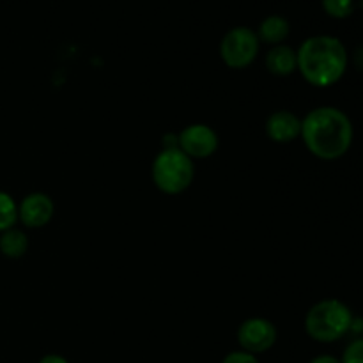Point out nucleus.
<instances>
[{"instance_id": "1", "label": "nucleus", "mask_w": 363, "mask_h": 363, "mask_svg": "<svg viewBox=\"0 0 363 363\" xmlns=\"http://www.w3.org/2000/svg\"><path fill=\"white\" fill-rule=\"evenodd\" d=\"M301 138L315 158L333 162L346 155L353 144V123L337 106H318L301 119Z\"/></svg>"}, {"instance_id": "2", "label": "nucleus", "mask_w": 363, "mask_h": 363, "mask_svg": "<svg viewBox=\"0 0 363 363\" xmlns=\"http://www.w3.org/2000/svg\"><path fill=\"white\" fill-rule=\"evenodd\" d=\"M298 71L311 85L326 89L335 85L346 74L350 55L339 38L312 35L296 50Z\"/></svg>"}, {"instance_id": "3", "label": "nucleus", "mask_w": 363, "mask_h": 363, "mask_svg": "<svg viewBox=\"0 0 363 363\" xmlns=\"http://www.w3.org/2000/svg\"><path fill=\"white\" fill-rule=\"evenodd\" d=\"M351 308L340 300L318 301L305 315V332L315 342L332 344L351 332Z\"/></svg>"}, {"instance_id": "4", "label": "nucleus", "mask_w": 363, "mask_h": 363, "mask_svg": "<svg viewBox=\"0 0 363 363\" xmlns=\"http://www.w3.org/2000/svg\"><path fill=\"white\" fill-rule=\"evenodd\" d=\"M151 176L152 183L162 194L179 195L194 183V160L179 147L162 149L152 162Z\"/></svg>"}, {"instance_id": "5", "label": "nucleus", "mask_w": 363, "mask_h": 363, "mask_svg": "<svg viewBox=\"0 0 363 363\" xmlns=\"http://www.w3.org/2000/svg\"><path fill=\"white\" fill-rule=\"evenodd\" d=\"M261 41L248 27H234L220 41V57L233 69H245L259 55Z\"/></svg>"}, {"instance_id": "6", "label": "nucleus", "mask_w": 363, "mask_h": 363, "mask_svg": "<svg viewBox=\"0 0 363 363\" xmlns=\"http://www.w3.org/2000/svg\"><path fill=\"white\" fill-rule=\"evenodd\" d=\"M238 342L241 351L259 354L272 350L277 342V328L269 319L250 318L238 328Z\"/></svg>"}, {"instance_id": "7", "label": "nucleus", "mask_w": 363, "mask_h": 363, "mask_svg": "<svg viewBox=\"0 0 363 363\" xmlns=\"http://www.w3.org/2000/svg\"><path fill=\"white\" fill-rule=\"evenodd\" d=\"M177 144L191 160H204L218 149V135L208 124H190L177 135Z\"/></svg>"}, {"instance_id": "8", "label": "nucleus", "mask_w": 363, "mask_h": 363, "mask_svg": "<svg viewBox=\"0 0 363 363\" xmlns=\"http://www.w3.org/2000/svg\"><path fill=\"white\" fill-rule=\"evenodd\" d=\"M55 213V204L52 197L43 191L28 194L23 201L18 204V220L28 229H41L48 225L50 220Z\"/></svg>"}, {"instance_id": "9", "label": "nucleus", "mask_w": 363, "mask_h": 363, "mask_svg": "<svg viewBox=\"0 0 363 363\" xmlns=\"http://www.w3.org/2000/svg\"><path fill=\"white\" fill-rule=\"evenodd\" d=\"M266 133L277 144H289L301 135V119L289 110H277L266 121Z\"/></svg>"}, {"instance_id": "10", "label": "nucleus", "mask_w": 363, "mask_h": 363, "mask_svg": "<svg viewBox=\"0 0 363 363\" xmlns=\"http://www.w3.org/2000/svg\"><path fill=\"white\" fill-rule=\"evenodd\" d=\"M266 67L275 77H289L298 69L296 50L287 45L272 46V50L266 53Z\"/></svg>"}, {"instance_id": "11", "label": "nucleus", "mask_w": 363, "mask_h": 363, "mask_svg": "<svg viewBox=\"0 0 363 363\" xmlns=\"http://www.w3.org/2000/svg\"><path fill=\"white\" fill-rule=\"evenodd\" d=\"M289 32V21L284 16H280V14H272V16L264 18V20L261 21L257 30V38L261 43H268V45L277 46L282 45V43L286 41Z\"/></svg>"}, {"instance_id": "12", "label": "nucleus", "mask_w": 363, "mask_h": 363, "mask_svg": "<svg viewBox=\"0 0 363 363\" xmlns=\"http://www.w3.org/2000/svg\"><path fill=\"white\" fill-rule=\"evenodd\" d=\"M28 250V238L23 230L9 229L0 234V254L7 259H21Z\"/></svg>"}, {"instance_id": "13", "label": "nucleus", "mask_w": 363, "mask_h": 363, "mask_svg": "<svg viewBox=\"0 0 363 363\" xmlns=\"http://www.w3.org/2000/svg\"><path fill=\"white\" fill-rule=\"evenodd\" d=\"M18 222V204L7 191L0 190V234L13 229Z\"/></svg>"}, {"instance_id": "14", "label": "nucleus", "mask_w": 363, "mask_h": 363, "mask_svg": "<svg viewBox=\"0 0 363 363\" xmlns=\"http://www.w3.org/2000/svg\"><path fill=\"white\" fill-rule=\"evenodd\" d=\"M323 9L335 20H344L354 11V0H321Z\"/></svg>"}, {"instance_id": "15", "label": "nucleus", "mask_w": 363, "mask_h": 363, "mask_svg": "<svg viewBox=\"0 0 363 363\" xmlns=\"http://www.w3.org/2000/svg\"><path fill=\"white\" fill-rule=\"evenodd\" d=\"M342 363H363V337H358V339L351 340L350 344L344 350L342 358H340Z\"/></svg>"}, {"instance_id": "16", "label": "nucleus", "mask_w": 363, "mask_h": 363, "mask_svg": "<svg viewBox=\"0 0 363 363\" xmlns=\"http://www.w3.org/2000/svg\"><path fill=\"white\" fill-rule=\"evenodd\" d=\"M222 363H261L257 360V357L252 353H247V351H233V353L227 354L223 358Z\"/></svg>"}, {"instance_id": "17", "label": "nucleus", "mask_w": 363, "mask_h": 363, "mask_svg": "<svg viewBox=\"0 0 363 363\" xmlns=\"http://www.w3.org/2000/svg\"><path fill=\"white\" fill-rule=\"evenodd\" d=\"M39 363H69L66 360L64 357H60V354H45V357L39 360Z\"/></svg>"}, {"instance_id": "18", "label": "nucleus", "mask_w": 363, "mask_h": 363, "mask_svg": "<svg viewBox=\"0 0 363 363\" xmlns=\"http://www.w3.org/2000/svg\"><path fill=\"white\" fill-rule=\"evenodd\" d=\"M311 363H342L339 358L332 357V354H321V357H315Z\"/></svg>"}, {"instance_id": "19", "label": "nucleus", "mask_w": 363, "mask_h": 363, "mask_svg": "<svg viewBox=\"0 0 363 363\" xmlns=\"http://www.w3.org/2000/svg\"><path fill=\"white\" fill-rule=\"evenodd\" d=\"M354 64H357L358 69L363 71V46L354 52Z\"/></svg>"}]
</instances>
